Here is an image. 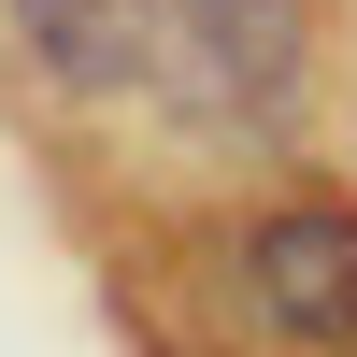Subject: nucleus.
Returning <instances> with one entry per match:
<instances>
[{
    "label": "nucleus",
    "mask_w": 357,
    "mask_h": 357,
    "mask_svg": "<svg viewBox=\"0 0 357 357\" xmlns=\"http://www.w3.org/2000/svg\"><path fill=\"white\" fill-rule=\"evenodd\" d=\"M29 43V72L57 86V100H114V86H143V57H158V0H0Z\"/></svg>",
    "instance_id": "7ed1b4c3"
},
{
    "label": "nucleus",
    "mask_w": 357,
    "mask_h": 357,
    "mask_svg": "<svg viewBox=\"0 0 357 357\" xmlns=\"http://www.w3.org/2000/svg\"><path fill=\"white\" fill-rule=\"evenodd\" d=\"M301 72H314V0H158L143 86L172 100V129L272 143L286 114H301Z\"/></svg>",
    "instance_id": "f257e3e1"
},
{
    "label": "nucleus",
    "mask_w": 357,
    "mask_h": 357,
    "mask_svg": "<svg viewBox=\"0 0 357 357\" xmlns=\"http://www.w3.org/2000/svg\"><path fill=\"white\" fill-rule=\"evenodd\" d=\"M243 314L301 357H357V215L343 200H286L243 229Z\"/></svg>",
    "instance_id": "f03ea898"
}]
</instances>
